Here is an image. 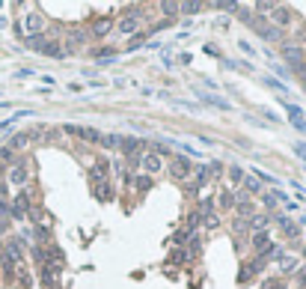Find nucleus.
Returning a JSON list of instances; mask_svg holds the SVG:
<instances>
[{
    "mask_svg": "<svg viewBox=\"0 0 306 289\" xmlns=\"http://www.w3.org/2000/svg\"><path fill=\"white\" fill-rule=\"evenodd\" d=\"M167 170H170L173 179H178V182H187V179L194 176V161L184 158V155H173V161H170Z\"/></svg>",
    "mask_w": 306,
    "mask_h": 289,
    "instance_id": "obj_1",
    "label": "nucleus"
},
{
    "mask_svg": "<svg viewBox=\"0 0 306 289\" xmlns=\"http://www.w3.org/2000/svg\"><path fill=\"white\" fill-rule=\"evenodd\" d=\"M63 134H71L78 140H89V143H101V131L98 128H87V125H63Z\"/></svg>",
    "mask_w": 306,
    "mask_h": 289,
    "instance_id": "obj_2",
    "label": "nucleus"
},
{
    "mask_svg": "<svg viewBox=\"0 0 306 289\" xmlns=\"http://www.w3.org/2000/svg\"><path fill=\"white\" fill-rule=\"evenodd\" d=\"M30 182V167H27V161L21 158L18 164H12L9 167V185H15L18 191H24V185Z\"/></svg>",
    "mask_w": 306,
    "mask_h": 289,
    "instance_id": "obj_3",
    "label": "nucleus"
},
{
    "mask_svg": "<svg viewBox=\"0 0 306 289\" xmlns=\"http://www.w3.org/2000/svg\"><path fill=\"white\" fill-rule=\"evenodd\" d=\"M140 21H143V15H140V9H137V12H125V15L119 18V24H116V30H119L122 36H137V33H140Z\"/></svg>",
    "mask_w": 306,
    "mask_h": 289,
    "instance_id": "obj_4",
    "label": "nucleus"
},
{
    "mask_svg": "<svg viewBox=\"0 0 306 289\" xmlns=\"http://www.w3.org/2000/svg\"><path fill=\"white\" fill-rule=\"evenodd\" d=\"M140 167H143V173H146V176H152V179H155V176L164 170V158H161L158 152H152V149H149V152H143V158H140Z\"/></svg>",
    "mask_w": 306,
    "mask_h": 289,
    "instance_id": "obj_5",
    "label": "nucleus"
},
{
    "mask_svg": "<svg viewBox=\"0 0 306 289\" xmlns=\"http://www.w3.org/2000/svg\"><path fill=\"white\" fill-rule=\"evenodd\" d=\"M3 257L15 265L24 263V239H6V247H3Z\"/></svg>",
    "mask_w": 306,
    "mask_h": 289,
    "instance_id": "obj_6",
    "label": "nucleus"
},
{
    "mask_svg": "<svg viewBox=\"0 0 306 289\" xmlns=\"http://www.w3.org/2000/svg\"><path fill=\"white\" fill-rule=\"evenodd\" d=\"M283 57L291 63V69H300L303 66V45L300 42H283Z\"/></svg>",
    "mask_w": 306,
    "mask_h": 289,
    "instance_id": "obj_7",
    "label": "nucleus"
},
{
    "mask_svg": "<svg viewBox=\"0 0 306 289\" xmlns=\"http://www.w3.org/2000/svg\"><path fill=\"white\" fill-rule=\"evenodd\" d=\"M104 179H110V158H95L89 164V182H104Z\"/></svg>",
    "mask_w": 306,
    "mask_h": 289,
    "instance_id": "obj_8",
    "label": "nucleus"
},
{
    "mask_svg": "<svg viewBox=\"0 0 306 289\" xmlns=\"http://www.w3.org/2000/svg\"><path fill=\"white\" fill-rule=\"evenodd\" d=\"M30 209H33V206H30V194H27V191H18V194L12 197V203H9V212H12V218H18V221L24 218V215H27Z\"/></svg>",
    "mask_w": 306,
    "mask_h": 289,
    "instance_id": "obj_9",
    "label": "nucleus"
},
{
    "mask_svg": "<svg viewBox=\"0 0 306 289\" xmlns=\"http://www.w3.org/2000/svg\"><path fill=\"white\" fill-rule=\"evenodd\" d=\"M24 30H27V36L42 33V30H45V15H42L39 9H30V12L24 15Z\"/></svg>",
    "mask_w": 306,
    "mask_h": 289,
    "instance_id": "obj_10",
    "label": "nucleus"
},
{
    "mask_svg": "<svg viewBox=\"0 0 306 289\" xmlns=\"http://www.w3.org/2000/svg\"><path fill=\"white\" fill-rule=\"evenodd\" d=\"M92 197L98 203H110L113 197H116V188H113V179H104V182H95L92 185Z\"/></svg>",
    "mask_w": 306,
    "mask_h": 289,
    "instance_id": "obj_11",
    "label": "nucleus"
},
{
    "mask_svg": "<svg viewBox=\"0 0 306 289\" xmlns=\"http://www.w3.org/2000/svg\"><path fill=\"white\" fill-rule=\"evenodd\" d=\"M89 42V30H81V27H74V30H68V42H66V54L68 51H78V48H84Z\"/></svg>",
    "mask_w": 306,
    "mask_h": 289,
    "instance_id": "obj_12",
    "label": "nucleus"
},
{
    "mask_svg": "<svg viewBox=\"0 0 306 289\" xmlns=\"http://www.w3.org/2000/svg\"><path fill=\"white\" fill-rule=\"evenodd\" d=\"M274 239H271V227H264V230H253L250 233V247L256 250V254H262V250L271 244Z\"/></svg>",
    "mask_w": 306,
    "mask_h": 289,
    "instance_id": "obj_13",
    "label": "nucleus"
},
{
    "mask_svg": "<svg viewBox=\"0 0 306 289\" xmlns=\"http://www.w3.org/2000/svg\"><path fill=\"white\" fill-rule=\"evenodd\" d=\"M274 224L283 230V236H285V239H297V236H300V227L288 218V215H280V212H277V215H274Z\"/></svg>",
    "mask_w": 306,
    "mask_h": 289,
    "instance_id": "obj_14",
    "label": "nucleus"
},
{
    "mask_svg": "<svg viewBox=\"0 0 306 289\" xmlns=\"http://www.w3.org/2000/svg\"><path fill=\"white\" fill-rule=\"evenodd\" d=\"M197 98H199L202 104H208V107H217V111H232V101H226V98H220V96H214V93L197 90Z\"/></svg>",
    "mask_w": 306,
    "mask_h": 289,
    "instance_id": "obj_15",
    "label": "nucleus"
},
{
    "mask_svg": "<svg viewBox=\"0 0 306 289\" xmlns=\"http://www.w3.org/2000/svg\"><path fill=\"white\" fill-rule=\"evenodd\" d=\"M125 182H128L134 191H152V188H155V179L146 176V173H128Z\"/></svg>",
    "mask_w": 306,
    "mask_h": 289,
    "instance_id": "obj_16",
    "label": "nucleus"
},
{
    "mask_svg": "<svg viewBox=\"0 0 306 289\" xmlns=\"http://www.w3.org/2000/svg\"><path fill=\"white\" fill-rule=\"evenodd\" d=\"M113 30V15H104V18H95L89 24V36H95V39H104V36Z\"/></svg>",
    "mask_w": 306,
    "mask_h": 289,
    "instance_id": "obj_17",
    "label": "nucleus"
},
{
    "mask_svg": "<svg viewBox=\"0 0 306 289\" xmlns=\"http://www.w3.org/2000/svg\"><path fill=\"white\" fill-rule=\"evenodd\" d=\"M267 18L274 21V27H280V30H283V27H288V24H291V18H294V15H291V9H288V6H274Z\"/></svg>",
    "mask_w": 306,
    "mask_h": 289,
    "instance_id": "obj_18",
    "label": "nucleus"
},
{
    "mask_svg": "<svg viewBox=\"0 0 306 289\" xmlns=\"http://www.w3.org/2000/svg\"><path fill=\"white\" fill-rule=\"evenodd\" d=\"M214 206H217V209H226V212H232V209H235V191H232V188H223V191L214 197Z\"/></svg>",
    "mask_w": 306,
    "mask_h": 289,
    "instance_id": "obj_19",
    "label": "nucleus"
},
{
    "mask_svg": "<svg viewBox=\"0 0 306 289\" xmlns=\"http://www.w3.org/2000/svg\"><path fill=\"white\" fill-rule=\"evenodd\" d=\"M244 176H247V173H244V167H238V164H229V167H226V182L232 185V191L244 182Z\"/></svg>",
    "mask_w": 306,
    "mask_h": 289,
    "instance_id": "obj_20",
    "label": "nucleus"
},
{
    "mask_svg": "<svg viewBox=\"0 0 306 289\" xmlns=\"http://www.w3.org/2000/svg\"><path fill=\"white\" fill-rule=\"evenodd\" d=\"M30 140H33V137H30V131H15V134H12V140H9V149H12V152H21V149H27V146H30Z\"/></svg>",
    "mask_w": 306,
    "mask_h": 289,
    "instance_id": "obj_21",
    "label": "nucleus"
},
{
    "mask_svg": "<svg viewBox=\"0 0 306 289\" xmlns=\"http://www.w3.org/2000/svg\"><path fill=\"white\" fill-rule=\"evenodd\" d=\"M214 209H217V206H214V197L208 194V197H199V203H197L194 212L199 215V218H205V215H214Z\"/></svg>",
    "mask_w": 306,
    "mask_h": 289,
    "instance_id": "obj_22",
    "label": "nucleus"
},
{
    "mask_svg": "<svg viewBox=\"0 0 306 289\" xmlns=\"http://www.w3.org/2000/svg\"><path fill=\"white\" fill-rule=\"evenodd\" d=\"M92 57L98 60V66H107V60H116V48H110V45L95 48V51H92Z\"/></svg>",
    "mask_w": 306,
    "mask_h": 289,
    "instance_id": "obj_23",
    "label": "nucleus"
},
{
    "mask_svg": "<svg viewBox=\"0 0 306 289\" xmlns=\"http://www.w3.org/2000/svg\"><path fill=\"white\" fill-rule=\"evenodd\" d=\"M259 36H262V39H267V42H280V39H283V30L274 27V24H264V27L259 30Z\"/></svg>",
    "mask_w": 306,
    "mask_h": 289,
    "instance_id": "obj_24",
    "label": "nucleus"
},
{
    "mask_svg": "<svg viewBox=\"0 0 306 289\" xmlns=\"http://www.w3.org/2000/svg\"><path fill=\"white\" fill-rule=\"evenodd\" d=\"M173 149H181V155H190V158H199V149L197 146H190V143H184V140H167Z\"/></svg>",
    "mask_w": 306,
    "mask_h": 289,
    "instance_id": "obj_25",
    "label": "nucleus"
},
{
    "mask_svg": "<svg viewBox=\"0 0 306 289\" xmlns=\"http://www.w3.org/2000/svg\"><path fill=\"white\" fill-rule=\"evenodd\" d=\"M48 45V36L45 33H36V36H27V48L30 51H39L42 54V48Z\"/></svg>",
    "mask_w": 306,
    "mask_h": 289,
    "instance_id": "obj_26",
    "label": "nucleus"
},
{
    "mask_svg": "<svg viewBox=\"0 0 306 289\" xmlns=\"http://www.w3.org/2000/svg\"><path fill=\"white\" fill-rule=\"evenodd\" d=\"M277 203H280V194H277V191H262V206H264V212H277Z\"/></svg>",
    "mask_w": 306,
    "mask_h": 289,
    "instance_id": "obj_27",
    "label": "nucleus"
},
{
    "mask_svg": "<svg viewBox=\"0 0 306 289\" xmlns=\"http://www.w3.org/2000/svg\"><path fill=\"white\" fill-rule=\"evenodd\" d=\"M205 170H208V182H220V179H223V173H226V167H223L220 161H211V164H205Z\"/></svg>",
    "mask_w": 306,
    "mask_h": 289,
    "instance_id": "obj_28",
    "label": "nucleus"
},
{
    "mask_svg": "<svg viewBox=\"0 0 306 289\" xmlns=\"http://www.w3.org/2000/svg\"><path fill=\"white\" fill-rule=\"evenodd\" d=\"M277 265H280V274H291V271H297V260H294V257H285V254L277 260Z\"/></svg>",
    "mask_w": 306,
    "mask_h": 289,
    "instance_id": "obj_29",
    "label": "nucleus"
},
{
    "mask_svg": "<svg viewBox=\"0 0 306 289\" xmlns=\"http://www.w3.org/2000/svg\"><path fill=\"white\" fill-rule=\"evenodd\" d=\"M241 185L247 188V194H262V191H264V188H262V182H259V179H256L253 173H247V176H244V182H241Z\"/></svg>",
    "mask_w": 306,
    "mask_h": 289,
    "instance_id": "obj_30",
    "label": "nucleus"
},
{
    "mask_svg": "<svg viewBox=\"0 0 306 289\" xmlns=\"http://www.w3.org/2000/svg\"><path fill=\"white\" fill-rule=\"evenodd\" d=\"M205 6L202 3H197V0H187V3H178V12L181 15H197V12H202Z\"/></svg>",
    "mask_w": 306,
    "mask_h": 289,
    "instance_id": "obj_31",
    "label": "nucleus"
},
{
    "mask_svg": "<svg viewBox=\"0 0 306 289\" xmlns=\"http://www.w3.org/2000/svg\"><path fill=\"white\" fill-rule=\"evenodd\" d=\"M101 146H107V149H119V146H122V134H101Z\"/></svg>",
    "mask_w": 306,
    "mask_h": 289,
    "instance_id": "obj_32",
    "label": "nucleus"
},
{
    "mask_svg": "<svg viewBox=\"0 0 306 289\" xmlns=\"http://www.w3.org/2000/svg\"><path fill=\"white\" fill-rule=\"evenodd\" d=\"M170 260H173L175 265H184V263L190 260V254H187V250H184V247H173V257H170Z\"/></svg>",
    "mask_w": 306,
    "mask_h": 289,
    "instance_id": "obj_33",
    "label": "nucleus"
},
{
    "mask_svg": "<svg viewBox=\"0 0 306 289\" xmlns=\"http://www.w3.org/2000/svg\"><path fill=\"white\" fill-rule=\"evenodd\" d=\"M199 227L202 230H217L220 227V218H217V215H205V218H199Z\"/></svg>",
    "mask_w": 306,
    "mask_h": 289,
    "instance_id": "obj_34",
    "label": "nucleus"
},
{
    "mask_svg": "<svg viewBox=\"0 0 306 289\" xmlns=\"http://www.w3.org/2000/svg\"><path fill=\"white\" fill-rule=\"evenodd\" d=\"M146 39H149V33H137V36H131L128 51H137V48H143V45H146Z\"/></svg>",
    "mask_w": 306,
    "mask_h": 289,
    "instance_id": "obj_35",
    "label": "nucleus"
},
{
    "mask_svg": "<svg viewBox=\"0 0 306 289\" xmlns=\"http://www.w3.org/2000/svg\"><path fill=\"white\" fill-rule=\"evenodd\" d=\"M253 176L259 179V182H267V185H277V176H271V173H264V170H259V167L253 170Z\"/></svg>",
    "mask_w": 306,
    "mask_h": 289,
    "instance_id": "obj_36",
    "label": "nucleus"
},
{
    "mask_svg": "<svg viewBox=\"0 0 306 289\" xmlns=\"http://www.w3.org/2000/svg\"><path fill=\"white\" fill-rule=\"evenodd\" d=\"M0 158H3L6 164H18V161H21V158H18V152H12L9 146H3V149H0Z\"/></svg>",
    "mask_w": 306,
    "mask_h": 289,
    "instance_id": "obj_37",
    "label": "nucleus"
},
{
    "mask_svg": "<svg viewBox=\"0 0 306 289\" xmlns=\"http://www.w3.org/2000/svg\"><path fill=\"white\" fill-rule=\"evenodd\" d=\"M18 280H21V286H24V289H30V286H33V274H30L24 265L18 268Z\"/></svg>",
    "mask_w": 306,
    "mask_h": 289,
    "instance_id": "obj_38",
    "label": "nucleus"
},
{
    "mask_svg": "<svg viewBox=\"0 0 306 289\" xmlns=\"http://www.w3.org/2000/svg\"><path fill=\"white\" fill-rule=\"evenodd\" d=\"M264 84L267 87H271V90H277V93H288V87L280 81V78H264Z\"/></svg>",
    "mask_w": 306,
    "mask_h": 289,
    "instance_id": "obj_39",
    "label": "nucleus"
},
{
    "mask_svg": "<svg viewBox=\"0 0 306 289\" xmlns=\"http://www.w3.org/2000/svg\"><path fill=\"white\" fill-rule=\"evenodd\" d=\"M259 289H283V277H267Z\"/></svg>",
    "mask_w": 306,
    "mask_h": 289,
    "instance_id": "obj_40",
    "label": "nucleus"
},
{
    "mask_svg": "<svg viewBox=\"0 0 306 289\" xmlns=\"http://www.w3.org/2000/svg\"><path fill=\"white\" fill-rule=\"evenodd\" d=\"M161 12H164V15H175V12H178V3H173V0H164V3H161Z\"/></svg>",
    "mask_w": 306,
    "mask_h": 289,
    "instance_id": "obj_41",
    "label": "nucleus"
},
{
    "mask_svg": "<svg viewBox=\"0 0 306 289\" xmlns=\"http://www.w3.org/2000/svg\"><path fill=\"white\" fill-rule=\"evenodd\" d=\"M9 218H12V212H9V203H6V200H0V221L6 224Z\"/></svg>",
    "mask_w": 306,
    "mask_h": 289,
    "instance_id": "obj_42",
    "label": "nucleus"
},
{
    "mask_svg": "<svg viewBox=\"0 0 306 289\" xmlns=\"http://www.w3.org/2000/svg\"><path fill=\"white\" fill-rule=\"evenodd\" d=\"M294 280H297V286H300V289H306V268L294 271Z\"/></svg>",
    "mask_w": 306,
    "mask_h": 289,
    "instance_id": "obj_43",
    "label": "nucleus"
},
{
    "mask_svg": "<svg viewBox=\"0 0 306 289\" xmlns=\"http://www.w3.org/2000/svg\"><path fill=\"white\" fill-rule=\"evenodd\" d=\"M271 69H274V75H280V78H288V69H285V66H280V63H271Z\"/></svg>",
    "mask_w": 306,
    "mask_h": 289,
    "instance_id": "obj_44",
    "label": "nucleus"
},
{
    "mask_svg": "<svg viewBox=\"0 0 306 289\" xmlns=\"http://www.w3.org/2000/svg\"><path fill=\"white\" fill-rule=\"evenodd\" d=\"M238 45H241V51H244V54H250V57H256V48H253V45L247 42V39H241Z\"/></svg>",
    "mask_w": 306,
    "mask_h": 289,
    "instance_id": "obj_45",
    "label": "nucleus"
},
{
    "mask_svg": "<svg viewBox=\"0 0 306 289\" xmlns=\"http://www.w3.org/2000/svg\"><path fill=\"white\" fill-rule=\"evenodd\" d=\"M294 152H297V155L306 161V146H303V143H294Z\"/></svg>",
    "mask_w": 306,
    "mask_h": 289,
    "instance_id": "obj_46",
    "label": "nucleus"
},
{
    "mask_svg": "<svg viewBox=\"0 0 306 289\" xmlns=\"http://www.w3.org/2000/svg\"><path fill=\"white\" fill-rule=\"evenodd\" d=\"M199 143H202V146H214V140H211L208 134H202V137H199Z\"/></svg>",
    "mask_w": 306,
    "mask_h": 289,
    "instance_id": "obj_47",
    "label": "nucleus"
},
{
    "mask_svg": "<svg viewBox=\"0 0 306 289\" xmlns=\"http://www.w3.org/2000/svg\"><path fill=\"white\" fill-rule=\"evenodd\" d=\"M297 209H300V206H297L294 200H288V203H285V212H297Z\"/></svg>",
    "mask_w": 306,
    "mask_h": 289,
    "instance_id": "obj_48",
    "label": "nucleus"
},
{
    "mask_svg": "<svg viewBox=\"0 0 306 289\" xmlns=\"http://www.w3.org/2000/svg\"><path fill=\"white\" fill-rule=\"evenodd\" d=\"M3 263H6V257H3V247H0V268H3Z\"/></svg>",
    "mask_w": 306,
    "mask_h": 289,
    "instance_id": "obj_49",
    "label": "nucleus"
},
{
    "mask_svg": "<svg viewBox=\"0 0 306 289\" xmlns=\"http://www.w3.org/2000/svg\"><path fill=\"white\" fill-rule=\"evenodd\" d=\"M3 233H6V224H3V221H0V236H3Z\"/></svg>",
    "mask_w": 306,
    "mask_h": 289,
    "instance_id": "obj_50",
    "label": "nucleus"
},
{
    "mask_svg": "<svg viewBox=\"0 0 306 289\" xmlns=\"http://www.w3.org/2000/svg\"><path fill=\"white\" fill-rule=\"evenodd\" d=\"M0 27H6V18H3V15H0Z\"/></svg>",
    "mask_w": 306,
    "mask_h": 289,
    "instance_id": "obj_51",
    "label": "nucleus"
},
{
    "mask_svg": "<svg viewBox=\"0 0 306 289\" xmlns=\"http://www.w3.org/2000/svg\"><path fill=\"white\" fill-rule=\"evenodd\" d=\"M300 254H303V257H306V244H303V250H300Z\"/></svg>",
    "mask_w": 306,
    "mask_h": 289,
    "instance_id": "obj_52",
    "label": "nucleus"
},
{
    "mask_svg": "<svg viewBox=\"0 0 306 289\" xmlns=\"http://www.w3.org/2000/svg\"><path fill=\"white\" fill-rule=\"evenodd\" d=\"M303 84H306V75H303Z\"/></svg>",
    "mask_w": 306,
    "mask_h": 289,
    "instance_id": "obj_53",
    "label": "nucleus"
}]
</instances>
